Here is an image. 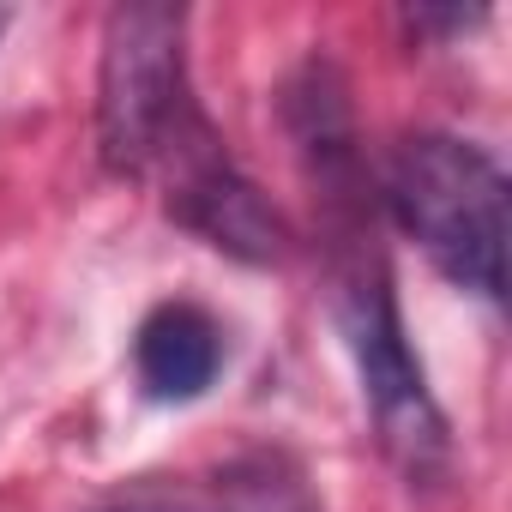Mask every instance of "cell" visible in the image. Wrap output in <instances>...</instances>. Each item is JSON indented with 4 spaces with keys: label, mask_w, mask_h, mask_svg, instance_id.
Listing matches in <instances>:
<instances>
[{
    "label": "cell",
    "mask_w": 512,
    "mask_h": 512,
    "mask_svg": "<svg viewBox=\"0 0 512 512\" xmlns=\"http://www.w3.org/2000/svg\"><path fill=\"white\" fill-rule=\"evenodd\" d=\"M386 205L428 266L458 290L506 296V175L500 163L452 133H416L386 169Z\"/></svg>",
    "instance_id": "7a4b0ae2"
},
{
    "label": "cell",
    "mask_w": 512,
    "mask_h": 512,
    "mask_svg": "<svg viewBox=\"0 0 512 512\" xmlns=\"http://www.w3.org/2000/svg\"><path fill=\"white\" fill-rule=\"evenodd\" d=\"M7 25H13V13H7V7H0V31H7Z\"/></svg>",
    "instance_id": "52a82bcc"
},
{
    "label": "cell",
    "mask_w": 512,
    "mask_h": 512,
    "mask_svg": "<svg viewBox=\"0 0 512 512\" xmlns=\"http://www.w3.org/2000/svg\"><path fill=\"white\" fill-rule=\"evenodd\" d=\"M187 19L175 7H115L97 61V151L115 175L139 181L169 133L199 109L187 85Z\"/></svg>",
    "instance_id": "3957f363"
},
{
    "label": "cell",
    "mask_w": 512,
    "mask_h": 512,
    "mask_svg": "<svg viewBox=\"0 0 512 512\" xmlns=\"http://www.w3.org/2000/svg\"><path fill=\"white\" fill-rule=\"evenodd\" d=\"M308 175H314V199L326 205V247H332V314L344 332V350L356 362L362 380V404L374 416V434L386 446V458L428 482L446 464V416L410 356L404 320H398V296H392V272L374 247V217L362 199V169L350 151V133H326L302 145Z\"/></svg>",
    "instance_id": "6da1fadb"
},
{
    "label": "cell",
    "mask_w": 512,
    "mask_h": 512,
    "mask_svg": "<svg viewBox=\"0 0 512 512\" xmlns=\"http://www.w3.org/2000/svg\"><path fill=\"white\" fill-rule=\"evenodd\" d=\"M109 512H217V506H199V500H157V494H145V500H121V506H109Z\"/></svg>",
    "instance_id": "8992f818"
},
{
    "label": "cell",
    "mask_w": 512,
    "mask_h": 512,
    "mask_svg": "<svg viewBox=\"0 0 512 512\" xmlns=\"http://www.w3.org/2000/svg\"><path fill=\"white\" fill-rule=\"evenodd\" d=\"M151 175H163L169 211H175L193 235H205L217 253H235V260H253V266L284 260V241H290V235H284L278 211L260 199V187H253V181L229 163L223 139L211 133V121H205L199 109L169 133V145H163V157L151 163Z\"/></svg>",
    "instance_id": "277c9868"
},
{
    "label": "cell",
    "mask_w": 512,
    "mask_h": 512,
    "mask_svg": "<svg viewBox=\"0 0 512 512\" xmlns=\"http://www.w3.org/2000/svg\"><path fill=\"white\" fill-rule=\"evenodd\" d=\"M223 368V326L193 302H163L133 338V374L157 404H193Z\"/></svg>",
    "instance_id": "5b68a950"
}]
</instances>
